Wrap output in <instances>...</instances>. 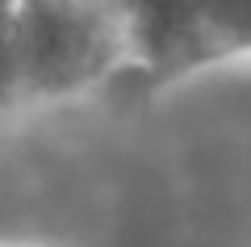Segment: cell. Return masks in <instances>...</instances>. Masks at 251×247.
Wrapping results in <instances>:
<instances>
[{"mask_svg": "<svg viewBox=\"0 0 251 247\" xmlns=\"http://www.w3.org/2000/svg\"><path fill=\"white\" fill-rule=\"evenodd\" d=\"M17 97H67L126 59L122 0H21Z\"/></svg>", "mask_w": 251, "mask_h": 247, "instance_id": "6da1fadb", "label": "cell"}, {"mask_svg": "<svg viewBox=\"0 0 251 247\" xmlns=\"http://www.w3.org/2000/svg\"><path fill=\"white\" fill-rule=\"evenodd\" d=\"M17 9H21V0H0V105L17 97V59H13Z\"/></svg>", "mask_w": 251, "mask_h": 247, "instance_id": "3957f363", "label": "cell"}, {"mask_svg": "<svg viewBox=\"0 0 251 247\" xmlns=\"http://www.w3.org/2000/svg\"><path fill=\"white\" fill-rule=\"evenodd\" d=\"M126 59L159 80L251 55V0H122Z\"/></svg>", "mask_w": 251, "mask_h": 247, "instance_id": "7a4b0ae2", "label": "cell"}]
</instances>
